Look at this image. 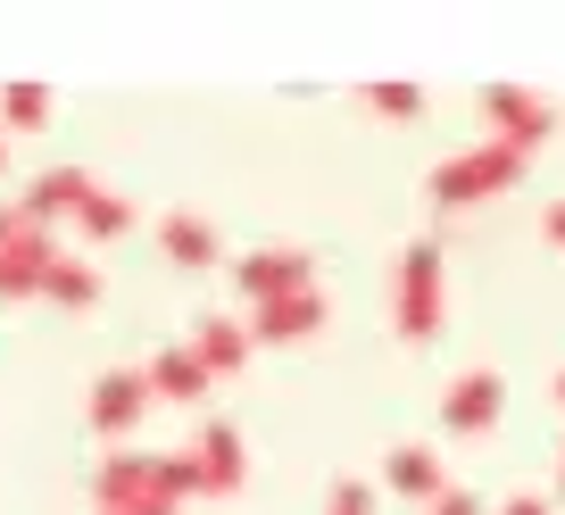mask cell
<instances>
[{
    "mask_svg": "<svg viewBox=\"0 0 565 515\" xmlns=\"http://www.w3.org/2000/svg\"><path fill=\"white\" fill-rule=\"evenodd\" d=\"M441 316H449V275H441V242H407L399 249V275H391V324L399 341H441Z\"/></svg>",
    "mask_w": 565,
    "mask_h": 515,
    "instance_id": "obj_1",
    "label": "cell"
},
{
    "mask_svg": "<svg viewBox=\"0 0 565 515\" xmlns=\"http://www.w3.org/2000/svg\"><path fill=\"white\" fill-rule=\"evenodd\" d=\"M524 183V159H515L508 142H475V150H449L433 175H424V192H433V208H482V200L515 192Z\"/></svg>",
    "mask_w": 565,
    "mask_h": 515,
    "instance_id": "obj_2",
    "label": "cell"
},
{
    "mask_svg": "<svg viewBox=\"0 0 565 515\" xmlns=\"http://www.w3.org/2000/svg\"><path fill=\"white\" fill-rule=\"evenodd\" d=\"M482 117H491V142H508L515 159H532L557 133V100H541L524 84H482Z\"/></svg>",
    "mask_w": 565,
    "mask_h": 515,
    "instance_id": "obj_3",
    "label": "cell"
},
{
    "mask_svg": "<svg viewBox=\"0 0 565 515\" xmlns=\"http://www.w3.org/2000/svg\"><path fill=\"white\" fill-rule=\"evenodd\" d=\"M233 291H242L249 308H266V300H291V291H317V258L308 249H291V242H275V249H249V258H233Z\"/></svg>",
    "mask_w": 565,
    "mask_h": 515,
    "instance_id": "obj_4",
    "label": "cell"
},
{
    "mask_svg": "<svg viewBox=\"0 0 565 515\" xmlns=\"http://www.w3.org/2000/svg\"><path fill=\"white\" fill-rule=\"evenodd\" d=\"M192 474H200V491L209 498H233L249 482V441H242V425H225V416H209L200 425V441H192Z\"/></svg>",
    "mask_w": 565,
    "mask_h": 515,
    "instance_id": "obj_5",
    "label": "cell"
},
{
    "mask_svg": "<svg viewBox=\"0 0 565 515\" xmlns=\"http://www.w3.org/2000/svg\"><path fill=\"white\" fill-rule=\"evenodd\" d=\"M92 507H100V515L159 507V498H150V449H108V458L92 465Z\"/></svg>",
    "mask_w": 565,
    "mask_h": 515,
    "instance_id": "obj_6",
    "label": "cell"
},
{
    "mask_svg": "<svg viewBox=\"0 0 565 515\" xmlns=\"http://www.w3.org/2000/svg\"><path fill=\"white\" fill-rule=\"evenodd\" d=\"M84 416H92L100 441H125V432L150 416V383H141V374H100V383L84 391Z\"/></svg>",
    "mask_w": 565,
    "mask_h": 515,
    "instance_id": "obj_7",
    "label": "cell"
},
{
    "mask_svg": "<svg viewBox=\"0 0 565 515\" xmlns=\"http://www.w3.org/2000/svg\"><path fill=\"white\" fill-rule=\"evenodd\" d=\"M499 408H508V383H499L491 366L458 374V383L441 391V425H449V432H491V425H499Z\"/></svg>",
    "mask_w": 565,
    "mask_h": 515,
    "instance_id": "obj_8",
    "label": "cell"
},
{
    "mask_svg": "<svg viewBox=\"0 0 565 515\" xmlns=\"http://www.w3.org/2000/svg\"><path fill=\"white\" fill-rule=\"evenodd\" d=\"M84 200H92V175H84V167H42V175L25 183L18 216H25V225H34V233H51L58 216H75V208H84Z\"/></svg>",
    "mask_w": 565,
    "mask_h": 515,
    "instance_id": "obj_9",
    "label": "cell"
},
{
    "mask_svg": "<svg viewBox=\"0 0 565 515\" xmlns=\"http://www.w3.org/2000/svg\"><path fill=\"white\" fill-rule=\"evenodd\" d=\"M317 333H324V291H291V300L249 308V341H275V350H291V341H317Z\"/></svg>",
    "mask_w": 565,
    "mask_h": 515,
    "instance_id": "obj_10",
    "label": "cell"
},
{
    "mask_svg": "<svg viewBox=\"0 0 565 515\" xmlns=\"http://www.w3.org/2000/svg\"><path fill=\"white\" fill-rule=\"evenodd\" d=\"M51 267H58V242H51V233H34V225H25L18 242L0 249V300H42Z\"/></svg>",
    "mask_w": 565,
    "mask_h": 515,
    "instance_id": "obj_11",
    "label": "cell"
},
{
    "mask_svg": "<svg viewBox=\"0 0 565 515\" xmlns=\"http://www.w3.org/2000/svg\"><path fill=\"white\" fill-rule=\"evenodd\" d=\"M159 258H167V267H225V242H216L209 216L167 208V216H159Z\"/></svg>",
    "mask_w": 565,
    "mask_h": 515,
    "instance_id": "obj_12",
    "label": "cell"
},
{
    "mask_svg": "<svg viewBox=\"0 0 565 515\" xmlns=\"http://www.w3.org/2000/svg\"><path fill=\"white\" fill-rule=\"evenodd\" d=\"M383 482H391L399 498H416V507H433V498L449 491V465H441V449H424V441H399V449L383 458Z\"/></svg>",
    "mask_w": 565,
    "mask_h": 515,
    "instance_id": "obj_13",
    "label": "cell"
},
{
    "mask_svg": "<svg viewBox=\"0 0 565 515\" xmlns=\"http://www.w3.org/2000/svg\"><path fill=\"white\" fill-rule=\"evenodd\" d=\"M183 350H192L200 366H209V383H216V374H242V366H249V350H258V341H249V324H242V316H200V324H192V341H183Z\"/></svg>",
    "mask_w": 565,
    "mask_h": 515,
    "instance_id": "obj_14",
    "label": "cell"
},
{
    "mask_svg": "<svg viewBox=\"0 0 565 515\" xmlns=\"http://www.w3.org/2000/svg\"><path fill=\"white\" fill-rule=\"evenodd\" d=\"M141 383H150V408H159V399H209V366H200L183 341H167V350L141 366Z\"/></svg>",
    "mask_w": 565,
    "mask_h": 515,
    "instance_id": "obj_15",
    "label": "cell"
},
{
    "mask_svg": "<svg viewBox=\"0 0 565 515\" xmlns=\"http://www.w3.org/2000/svg\"><path fill=\"white\" fill-rule=\"evenodd\" d=\"M134 200L125 192H108V183H92V200L84 208H75V233H84V242H117V233H134Z\"/></svg>",
    "mask_w": 565,
    "mask_h": 515,
    "instance_id": "obj_16",
    "label": "cell"
},
{
    "mask_svg": "<svg viewBox=\"0 0 565 515\" xmlns=\"http://www.w3.org/2000/svg\"><path fill=\"white\" fill-rule=\"evenodd\" d=\"M42 300H51V308H92V300H100V267L58 249V267H51V283H42Z\"/></svg>",
    "mask_w": 565,
    "mask_h": 515,
    "instance_id": "obj_17",
    "label": "cell"
},
{
    "mask_svg": "<svg viewBox=\"0 0 565 515\" xmlns=\"http://www.w3.org/2000/svg\"><path fill=\"white\" fill-rule=\"evenodd\" d=\"M150 498H159V507H183V498H200L192 449H167V458H150Z\"/></svg>",
    "mask_w": 565,
    "mask_h": 515,
    "instance_id": "obj_18",
    "label": "cell"
},
{
    "mask_svg": "<svg viewBox=\"0 0 565 515\" xmlns=\"http://www.w3.org/2000/svg\"><path fill=\"white\" fill-rule=\"evenodd\" d=\"M51 84H9L0 92V125H9V133H34V125H51Z\"/></svg>",
    "mask_w": 565,
    "mask_h": 515,
    "instance_id": "obj_19",
    "label": "cell"
},
{
    "mask_svg": "<svg viewBox=\"0 0 565 515\" xmlns=\"http://www.w3.org/2000/svg\"><path fill=\"white\" fill-rule=\"evenodd\" d=\"M366 108L374 117H424V92L416 84H366Z\"/></svg>",
    "mask_w": 565,
    "mask_h": 515,
    "instance_id": "obj_20",
    "label": "cell"
},
{
    "mask_svg": "<svg viewBox=\"0 0 565 515\" xmlns=\"http://www.w3.org/2000/svg\"><path fill=\"white\" fill-rule=\"evenodd\" d=\"M324 515H374V482H333Z\"/></svg>",
    "mask_w": 565,
    "mask_h": 515,
    "instance_id": "obj_21",
    "label": "cell"
},
{
    "mask_svg": "<svg viewBox=\"0 0 565 515\" xmlns=\"http://www.w3.org/2000/svg\"><path fill=\"white\" fill-rule=\"evenodd\" d=\"M424 515H482V498H475V491H466V482H449V491H441V498H433V507H424Z\"/></svg>",
    "mask_w": 565,
    "mask_h": 515,
    "instance_id": "obj_22",
    "label": "cell"
},
{
    "mask_svg": "<svg viewBox=\"0 0 565 515\" xmlns=\"http://www.w3.org/2000/svg\"><path fill=\"white\" fill-rule=\"evenodd\" d=\"M499 515H557V507H548V498H532V491H524V498H508V507H499Z\"/></svg>",
    "mask_w": 565,
    "mask_h": 515,
    "instance_id": "obj_23",
    "label": "cell"
},
{
    "mask_svg": "<svg viewBox=\"0 0 565 515\" xmlns=\"http://www.w3.org/2000/svg\"><path fill=\"white\" fill-rule=\"evenodd\" d=\"M18 233H25V216H18V200H9V208H0V249L18 242Z\"/></svg>",
    "mask_w": 565,
    "mask_h": 515,
    "instance_id": "obj_24",
    "label": "cell"
},
{
    "mask_svg": "<svg viewBox=\"0 0 565 515\" xmlns=\"http://www.w3.org/2000/svg\"><path fill=\"white\" fill-rule=\"evenodd\" d=\"M541 233H548V242H557V249H565V200H557V208H548V216H541Z\"/></svg>",
    "mask_w": 565,
    "mask_h": 515,
    "instance_id": "obj_25",
    "label": "cell"
},
{
    "mask_svg": "<svg viewBox=\"0 0 565 515\" xmlns=\"http://www.w3.org/2000/svg\"><path fill=\"white\" fill-rule=\"evenodd\" d=\"M134 515H175V507H134Z\"/></svg>",
    "mask_w": 565,
    "mask_h": 515,
    "instance_id": "obj_26",
    "label": "cell"
},
{
    "mask_svg": "<svg viewBox=\"0 0 565 515\" xmlns=\"http://www.w3.org/2000/svg\"><path fill=\"white\" fill-rule=\"evenodd\" d=\"M0 167H9V133H0Z\"/></svg>",
    "mask_w": 565,
    "mask_h": 515,
    "instance_id": "obj_27",
    "label": "cell"
},
{
    "mask_svg": "<svg viewBox=\"0 0 565 515\" xmlns=\"http://www.w3.org/2000/svg\"><path fill=\"white\" fill-rule=\"evenodd\" d=\"M557 408H565V374H557Z\"/></svg>",
    "mask_w": 565,
    "mask_h": 515,
    "instance_id": "obj_28",
    "label": "cell"
},
{
    "mask_svg": "<svg viewBox=\"0 0 565 515\" xmlns=\"http://www.w3.org/2000/svg\"><path fill=\"white\" fill-rule=\"evenodd\" d=\"M557 491H565V458H557Z\"/></svg>",
    "mask_w": 565,
    "mask_h": 515,
    "instance_id": "obj_29",
    "label": "cell"
}]
</instances>
